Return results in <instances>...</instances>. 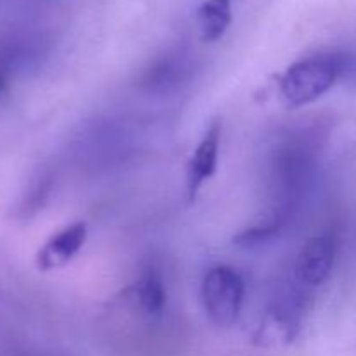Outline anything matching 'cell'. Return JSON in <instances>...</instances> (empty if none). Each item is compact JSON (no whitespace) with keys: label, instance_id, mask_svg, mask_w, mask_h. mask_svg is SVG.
Instances as JSON below:
<instances>
[{"label":"cell","instance_id":"obj_1","mask_svg":"<svg viewBox=\"0 0 356 356\" xmlns=\"http://www.w3.org/2000/svg\"><path fill=\"white\" fill-rule=\"evenodd\" d=\"M271 195L273 205L264 221L284 232L298 214L302 198L312 186L315 172V152L308 139L292 136L277 146L271 156Z\"/></svg>","mask_w":356,"mask_h":356},{"label":"cell","instance_id":"obj_2","mask_svg":"<svg viewBox=\"0 0 356 356\" xmlns=\"http://www.w3.org/2000/svg\"><path fill=\"white\" fill-rule=\"evenodd\" d=\"M355 58L348 52H320L296 61L278 80L285 103L292 108L313 103L353 72Z\"/></svg>","mask_w":356,"mask_h":356},{"label":"cell","instance_id":"obj_3","mask_svg":"<svg viewBox=\"0 0 356 356\" xmlns=\"http://www.w3.org/2000/svg\"><path fill=\"white\" fill-rule=\"evenodd\" d=\"M245 285L238 271L229 266H214L205 273L200 287L205 315L219 329L235 325L242 312Z\"/></svg>","mask_w":356,"mask_h":356},{"label":"cell","instance_id":"obj_4","mask_svg":"<svg viewBox=\"0 0 356 356\" xmlns=\"http://www.w3.org/2000/svg\"><path fill=\"white\" fill-rule=\"evenodd\" d=\"M308 298L302 285H292L278 292L275 301L268 306L259 329L256 330L254 343L259 346H287L294 343L301 332L302 316Z\"/></svg>","mask_w":356,"mask_h":356},{"label":"cell","instance_id":"obj_5","mask_svg":"<svg viewBox=\"0 0 356 356\" xmlns=\"http://www.w3.org/2000/svg\"><path fill=\"white\" fill-rule=\"evenodd\" d=\"M337 240L334 233H322L302 245L296 261L294 275L302 287H320L334 268Z\"/></svg>","mask_w":356,"mask_h":356},{"label":"cell","instance_id":"obj_6","mask_svg":"<svg viewBox=\"0 0 356 356\" xmlns=\"http://www.w3.org/2000/svg\"><path fill=\"white\" fill-rule=\"evenodd\" d=\"M222 124L219 118L212 120L205 131L204 138L195 148L186 165V200L188 204H195L200 188L205 181L211 179L218 169L219 145H221Z\"/></svg>","mask_w":356,"mask_h":356},{"label":"cell","instance_id":"obj_7","mask_svg":"<svg viewBox=\"0 0 356 356\" xmlns=\"http://www.w3.org/2000/svg\"><path fill=\"white\" fill-rule=\"evenodd\" d=\"M89 228L86 221H76L52 235L35 257V264L40 271H52L66 266L86 245Z\"/></svg>","mask_w":356,"mask_h":356},{"label":"cell","instance_id":"obj_8","mask_svg":"<svg viewBox=\"0 0 356 356\" xmlns=\"http://www.w3.org/2000/svg\"><path fill=\"white\" fill-rule=\"evenodd\" d=\"M134 302L139 312L149 320H159L163 316L167 305V291L162 277L155 268H148L134 285Z\"/></svg>","mask_w":356,"mask_h":356},{"label":"cell","instance_id":"obj_9","mask_svg":"<svg viewBox=\"0 0 356 356\" xmlns=\"http://www.w3.org/2000/svg\"><path fill=\"white\" fill-rule=\"evenodd\" d=\"M197 19L202 40L218 42L232 24V0H205L198 7Z\"/></svg>","mask_w":356,"mask_h":356},{"label":"cell","instance_id":"obj_10","mask_svg":"<svg viewBox=\"0 0 356 356\" xmlns=\"http://www.w3.org/2000/svg\"><path fill=\"white\" fill-rule=\"evenodd\" d=\"M183 61L177 59H163L153 66L145 79V86L152 90H167L183 79Z\"/></svg>","mask_w":356,"mask_h":356},{"label":"cell","instance_id":"obj_11","mask_svg":"<svg viewBox=\"0 0 356 356\" xmlns=\"http://www.w3.org/2000/svg\"><path fill=\"white\" fill-rule=\"evenodd\" d=\"M10 356H44V355H31V353H14Z\"/></svg>","mask_w":356,"mask_h":356}]
</instances>
